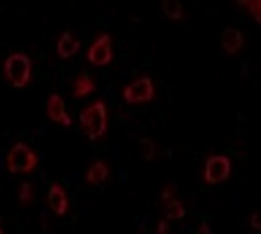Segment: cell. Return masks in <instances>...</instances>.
Segmentation results:
<instances>
[{"instance_id": "8", "label": "cell", "mask_w": 261, "mask_h": 234, "mask_svg": "<svg viewBox=\"0 0 261 234\" xmlns=\"http://www.w3.org/2000/svg\"><path fill=\"white\" fill-rule=\"evenodd\" d=\"M47 111L50 119L55 122L61 123L66 127H69L72 124L65 110L64 100L60 95L54 94L50 96L47 101Z\"/></svg>"}, {"instance_id": "6", "label": "cell", "mask_w": 261, "mask_h": 234, "mask_svg": "<svg viewBox=\"0 0 261 234\" xmlns=\"http://www.w3.org/2000/svg\"><path fill=\"white\" fill-rule=\"evenodd\" d=\"M223 51L229 56H236L241 53L246 45V37L237 28L225 29L221 34Z\"/></svg>"}, {"instance_id": "5", "label": "cell", "mask_w": 261, "mask_h": 234, "mask_svg": "<svg viewBox=\"0 0 261 234\" xmlns=\"http://www.w3.org/2000/svg\"><path fill=\"white\" fill-rule=\"evenodd\" d=\"M230 172V160L225 156L210 157L206 163L205 179L215 185L228 179Z\"/></svg>"}, {"instance_id": "16", "label": "cell", "mask_w": 261, "mask_h": 234, "mask_svg": "<svg viewBox=\"0 0 261 234\" xmlns=\"http://www.w3.org/2000/svg\"><path fill=\"white\" fill-rule=\"evenodd\" d=\"M168 225L166 221H160L158 227V234H168Z\"/></svg>"}, {"instance_id": "9", "label": "cell", "mask_w": 261, "mask_h": 234, "mask_svg": "<svg viewBox=\"0 0 261 234\" xmlns=\"http://www.w3.org/2000/svg\"><path fill=\"white\" fill-rule=\"evenodd\" d=\"M48 200L52 210L58 215L66 214L68 209V200L64 189L54 184L49 189Z\"/></svg>"}, {"instance_id": "3", "label": "cell", "mask_w": 261, "mask_h": 234, "mask_svg": "<svg viewBox=\"0 0 261 234\" xmlns=\"http://www.w3.org/2000/svg\"><path fill=\"white\" fill-rule=\"evenodd\" d=\"M154 96L152 81L148 77H142L125 87L124 97L129 103H141L150 101Z\"/></svg>"}, {"instance_id": "7", "label": "cell", "mask_w": 261, "mask_h": 234, "mask_svg": "<svg viewBox=\"0 0 261 234\" xmlns=\"http://www.w3.org/2000/svg\"><path fill=\"white\" fill-rule=\"evenodd\" d=\"M111 37L108 34L101 36L91 46L88 52V60L96 66H104L112 60Z\"/></svg>"}, {"instance_id": "19", "label": "cell", "mask_w": 261, "mask_h": 234, "mask_svg": "<svg viewBox=\"0 0 261 234\" xmlns=\"http://www.w3.org/2000/svg\"><path fill=\"white\" fill-rule=\"evenodd\" d=\"M0 234H3V233H2L1 230H0Z\"/></svg>"}, {"instance_id": "18", "label": "cell", "mask_w": 261, "mask_h": 234, "mask_svg": "<svg viewBox=\"0 0 261 234\" xmlns=\"http://www.w3.org/2000/svg\"><path fill=\"white\" fill-rule=\"evenodd\" d=\"M196 234H212V233L211 231L210 230L207 224L203 223V224L201 225L199 231Z\"/></svg>"}, {"instance_id": "1", "label": "cell", "mask_w": 261, "mask_h": 234, "mask_svg": "<svg viewBox=\"0 0 261 234\" xmlns=\"http://www.w3.org/2000/svg\"><path fill=\"white\" fill-rule=\"evenodd\" d=\"M79 119L84 132L90 140H97L106 132L107 111L103 102H96L86 108L80 114Z\"/></svg>"}, {"instance_id": "14", "label": "cell", "mask_w": 261, "mask_h": 234, "mask_svg": "<svg viewBox=\"0 0 261 234\" xmlns=\"http://www.w3.org/2000/svg\"><path fill=\"white\" fill-rule=\"evenodd\" d=\"M185 215L183 204L180 200L174 199L168 202L166 209V218L180 219Z\"/></svg>"}, {"instance_id": "10", "label": "cell", "mask_w": 261, "mask_h": 234, "mask_svg": "<svg viewBox=\"0 0 261 234\" xmlns=\"http://www.w3.org/2000/svg\"><path fill=\"white\" fill-rule=\"evenodd\" d=\"M81 46V44L79 41L74 40L70 33L66 32L63 33L58 42V55L64 58L71 57L79 51Z\"/></svg>"}, {"instance_id": "11", "label": "cell", "mask_w": 261, "mask_h": 234, "mask_svg": "<svg viewBox=\"0 0 261 234\" xmlns=\"http://www.w3.org/2000/svg\"><path fill=\"white\" fill-rule=\"evenodd\" d=\"M109 174V169L102 161H97L92 165L87 171L86 179L88 183L98 185L106 181Z\"/></svg>"}, {"instance_id": "13", "label": "cell", "mask_w": 261, "mask_h": 234, "mask_svg": "<svg viewBox=\"0 0 261 234\" xmlns=\"http://www.w3.org/2000/svg\"><path fill=\"white\" fill-rule=\"evenodd\" d=\"M95 90V85L89 77L85 74L80 76L74 84V95L75 98H82L91 94Z\"/></svg>"}, {"instance_id": "12", "label": "cell", "mask_w": 261, "mask_h": 234, "mask_svg": "<svg viewBox=\"0 0 261 234\" xmlns=\"http://www.w3.org/2000/svg\"><path fill=\"white\" fill-rule=\"evenodd\" d=\"M162 10L168 19L175 22L182 21L185 18V11L182 4L178 1H163Z\"/></svg>"}, {"instance_id": "4", "label": "cell", "mask_w": 261, "mask_h": 234, "mask_svg": "<svg viewBox=\"0 0 261 234\" xmlns=\"http://www.w3.org/2000/svg\"><path fill=\"white\" fill-rule=\"evenodd\" d=\"M10 168L12 172H31L37 164L36 154L27 145L18 144L9 156Z\"/></svg>"}, {"instance_id": "2", "label": "cell", "mask_w": 261, "mask_h": 234, "mask_svg": "<svg viewBox=\"0 0 261 234\" xmlns=\"http://www.w3.org/2000/svg\"><path fill=\"white\" fill-rule=\"evenodd\" d=\"M4 69V74L12 85L16 89H22L31 78L30 58L24 53L12 54L7 58Z\"/></svg>"}, {"instance_id": "17", "label": "cell", "mask_w": 261, "mask_h": 234, "mask_svg": "<svg viewBox=\"0 0 261 234\" xmlns=\"http://www.w3.org/2000/svg\"><path fill=\"white\" fill-rule=\"evenodd\" d=\"M251 223L252 227L256 229H260V219L258 214H255L252 217Z\"/></svg>"}, {"instance_id": "15", "label": "cell", "mask_w": 261, "mask_h": 234, "mask_svg": "<svg viewBox=\"0 0 261 234\" xmlns=\"http://www.w3.org/2000/svg\"><path fill=\"white\" fill-rule=\"evenodd\" d=\"M175 189L172 185H169L164 188L162 194V199L164 201H169L173 197Z\"/></svg>"}]
</instances>
